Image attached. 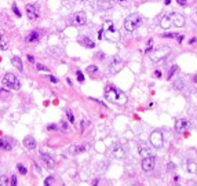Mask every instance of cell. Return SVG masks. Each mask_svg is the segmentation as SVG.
Returning <instances> with one entry per match:
<instances>
[{"label":"cell","mask_w":197,"mask_h":186,"mask_svg":"<svg viewBox=\"0 0 197 186\" xmlns=\"http://www.w3.org/2000/svg\"><path fill=\"white\" fill-rule=\"evenodd\" d=\"M86 125H87V121H86V120H83V121L80 123V130H81V131H84V128H86Z\"/></svg>","instance_id":"60d3db41"},{"label":"cell","mask_w":197,"mask_h":186,"mask_svg":"<svg viewBox=\"0 0 197 186\" xmlns=\"http://www.w3.org/2000/svg\"><path fill=\"white\" fill-rule=\"evenodd\" d=\"M193 80H194V81L197 83V76H194V77H193Z\"/></svg>","instance_id":"11a10c76"},{"label":"cell","mask_w":197,"mask_h":186,"mask_svg":"<svg viewBox=\"0 0 197 186\" xmlns=\"http://www.w3.org/2000/svg\"><path fill=\"white\" fill-rule=\"evenodd\" d=\"M3 84L11 88V90H19L21 88V80L14 73H6L3 77Z\"/></svg>","instance_id":"277c9868"},{"label":"cell","mask_w":197,"mask_h":186,"mask_svg":"<svg viewBox=\"0 0 197 186\" xmlns=\"http://www.w3.org/2000/svg\"><path fill=\"white\" fill-rule=\"evenodd\" d=\"M66 116H68V120H69V123L75 124V115H73V112H72L71 109H68V110H66Z\"/></svg>","instance_id":"f546056e"},{"label":"cell","mask_w":197,"mask_h":186,"mask_svg":"<svg viewBox=\"0 0 197 186\" xmlns=\"http://www.w3.org/2000/svg\"><path fill=\"white\" fill-rule=\"evenodd\" d=\"M98 39H99V40L103 39V29H102V28H101V29H99V32H98Z\"/></svg>","instance_id":"7bdbcfd3"},{"label":"cell","mask_w":197,"mask_h":186,"mask_svg":"<svg viewBox=\"0 0 197 186\" xmlns=\"http://www.w3.org/2000/svg\"><path fill=\"white\" fill-rule=\"evenodd\" d=\"M37 69L40 70V72H48V68H46V66H43V65H37Z\"/></svg>","instance_id":"b9f144b4"},{"label":"cell","mask_w":197,"mask_h":186,"mask_svg":"<svg viewBox=\"0 0 197 186\" xmlns=\"http://www.w3.org/2000/svg\"><path fill=\"white\" fill-rule=\"evenodd\" d=\"M11 65H13L14 68H17L19 72L24 70V63H22V59H21L19 57H13V58H11Z\"/></svg>","instance_id":"44dd1931"},{"label":"cell","mask_w":197,"mask_h":186,"mask_svg":"<svg viewBox=\"0 0 197 186\" xmlns=\"http://www.w3.org/2000/svg\"><path fill=\"white\" fill-rule=\"evenodd\" d=\"M26 15L31 21H35L40 17V8L37 4H26Z\"/></svg>","instance_id":"ba28073f"},{"label":"cell","mask_w":197,"mask_h":186,"mask_svg":"<svg viewBox=\"0 0 197 186\" xmlns=\"http://www.w3.org/2000/svg\"><path fill=\"white\" fill-rule=\"evenodd\" d=\"M44 185H46V186L55 185V178H54V177H48V178H46V181H44Z\"/></svg>","instance_id":"4dcf8cb0"},{"label":"cell","mask_w":197,"mask_h":186,"mask_svg":"<svg viewBox=\"0 0 197 186\" xmlns=\"http://www.w3.org/2000/svg\"><path fill=\"white\" fill-rule=\"evenodd\" d=\"M179 181V177H174V182H178Z\"/></svg>","instance_id":"816d5d0a"},{"label":"cell","mask_w":197,"mask_h":186,"mask_svg":"<svg viewBox=\"0 0 197 186\" xmlns=\"http://www.w3.org/2000/svg\"><path fill=\"white\" fill-rule=\"evenodd\" d=\"M98 182H99L98 179H94V181H93V185H98Z\"/></svg>","instance_id":"f907efd6"},{"label":"cell","mask_w":197,"mask_h":186,"mask_svg":"<svg viewBox=\"0 0 197 186\" xmlns=\"http://www.w3.org/2000/svg\"><path fill=\"white\" fill-rule=\"evenodd\" d=\"M76 1H81V3H84V1H86V0H76Z\"/></svg>","instance_id":"9f6ffc18"},{"label":"cell","mask_w":197,"mask_h":186,"mask_svg":"<svg viewBox=\"0 0 197 186\" xmlns=\"http://www.w3.org/2000/svg\"><path fill=\"white\" fill-rule=\"evenodd\" d=\"M61 128H62L63 132H66L68 131V123L66 121H61Z\"/></svg>","instance_id":"ab89813d"},{"label":"cell","mask_w":197,"mask_h":186,"mask_svg":"<svg viewBox=\"0 0 197 186\" xmlns=\"http://www.w3.org/2000/svg\"><path fill=\"white\" fill-rule=\"evenodd\" d=\"M0 50H3V51L8 50V40L6 39L4 35H0Z\"/></svg>","instance_id":"603a6c76"},{"label":"cell","mask_w":197,"mask_h":186,"mask_svg":"<svg viewBox=\"0 0 197 186\" xmlns=\"http://www.w3.org/2000/svg\"><path fill=\"white\" fill-rule=\"evenodd\" d=\"M81 43H83L86 47H88V48H94L95 47V43L90 39V37H83V39H81Z\"/></svg>","instance_id":"cb8c5ba5"},{"label":"cell","mask_w":197,"mask_h":186,"mask_svg":"<svg viewBox=\"0 0 197 186\" xmlns=\"http://www.w3.org/2000/svg\"><path fill=\"white\" fill-rule=\"evenodd\" d=\"M17 168H18V171H19V174H22V175H26L28 174V170H26V167H25L24 164H17Z\"/></svg>","instance_id":"f1b7e54d"},{"label":"cell","mask_w":197,"mask_h":186,"mask_svg":"<svg viewBox=\"0 0 197 186\" xmlns=\"http://www.w3.org/2000/svg\"><path fill=\"white\" fill-rule=\"evenodd\" d=\"M170 17V19H171V23H172L174 26H176V28H182L183 25H185V18L179 14H176V13H170L168 14Z\"/></svg>","instance_id":"8fae6325"},{"label":"cell","mask_w":197,"mask_h":186,"mask_svg":"<svg viewBox=\"0 0 197 186\" xmlns=\"http://www.w3.org/2000/svg\"><path fill=\"white\" fill-rule=\"evenodd\" d=\"M152 48H153V39H149V40H148V47H146L145 53H146V54H149L150 51H152Z\"/></svg>","instance_id":"836d02e7"},{"label":"cell","mask_w":197,"mask_h":186,"mask_svg":"<svg viewBox=\"0 0 197 186\" xmlns=\"http://www.w3.org/2000/svg\"><path fill=\"white\" fill-rule=\"evenodd\" d=\"M47 79L50 80V81H51V83H55V84H57V83H59V80H58L55 76H51V75H48Z\"/></svg>","instance_id":"74e56055"},{"label":"cell","mask_w":197,"mask_h":186,"mask_svg":"<svg viewBox=\"0 0 197 186\" xmlns=\"http://www.w3.org/2000/svg\"><path fill=\"white\" fill-rule=\"evenodd\" d=\"M24 146L26 149H29V150H33V149H36V141L33 137H26L24 139Z\"/></svg>","instance_id":"d6986e66"},{"label":"cell","mask_w":197,"mask_h":186,"mask_svg":"<svg viewBox=\"0 0 197 186\" xmlns=\"http://www.w3.org/2000/svg\"><path fill=\"white\" fill-rule=\"evenodd\" d=\"M87 149H90V145H88V143H83V145H72V146L69 147V153H72V155H79V153L84 152V150H87Z\"/></svg>","instance_id":"2e32d148"},{"label":"cell","mask_w":197,"mask_h":186,"mask_svg":"<svg viewBox=\"0 0 197 186\" xmlns=\"http://www.w3.org/2000/svg\"><path fill=\"white\" fill-rule=\"evenodd\" d=\"M0 95H3V97H7L8 93H6V91H4L3 88H0Z\"/></svg>","instance_id":"7dc6e473"},{"label":"cell","mask_w":197,"mask_h":186,"mask_svg":"<svg viewBox=\"0 0 197 186\" xmlns=\"http://www.w3.org/2000/svg\"><path fill=\"white\" fill-rule=\"evenodd\" d=\"M174 88H176V90H182V88H183V81H182L181 79H178V80L174 83Z\"/></svg>","instance_id":"1f68e13d"},{"label":"cell","mask_w":197,"mask_h":186,"mask_svg":"<svg viewBox=\"0 0 197 186\" xmlns=\"http://www.w3.org/2000/svg\"><path fill=\"white\" fill-rule=\"evenodd\" d=\"M154 164H156V160L153 156H148V157H142V163H141V167L143 171H152L154 168Z\"/></svg>","instance_id":"9c48e42d"},{"label":"cell","mask_w":197,"mask_h":186,"mask_svg":"<svg viewBox=\"0 0 197 186\" xmlns=\"http://www.w3.org/2000/svg\"><path fill=\"white\" fill-rule=\"evenodd\" d=\"M97 57H98V58H101V59H102V58H103V53H98V54H97Z\"/></svg>","instance_id":"c3c4849f"},{"label":"cell","mask_w":197,"mask_h":186,"mask_svg":"<svg viewBox=\"0 0 197 186\" xmlns=\"http://www.w3.org/2000/svg\"><path fill=\"white\" fill-rule=\"evenodd\" d=\"M0 185H3V186L10 185V178H8L7 175H1L0 177Z\"/></svg>","instance_id":"4316f807"},{"label":"cell","mask_w":197,"mask_h":186,"mask_svg":"<svg viewBox=\"0 0 197 186\" xmlns=\"http://www.w3.org/2000/svg\"><path fill=\"white\" fill-rule=\"evenodd\" d=\"M160 26L163 28V29H170L171 26H172V23H171V19H170V17L166 15L161 18V21H160Z\"/></svg>","instance_id":"7402d4cb"},{"label":"cell","mask_w":197,"mask_h":186,"mask_svg":"<svg viewBox=\"0 0 197 186\" xmlns=\"http://www.w3.org/2000/svg\"><path fill=\"white\" fill-rule=\"evenodd\" d=\"M188 171H189L190 174H196V172H197V164L189 163V164H188Z\"/></svg>","instance_id":"83f0119b"},{"label":"cell","mask_w":197,"mask_h":186,"mask_svg":"<svg viewBox=\"0 0 197 186\" xmlns=\"http://www.w3.org/2000/svg\"><path fill=\"white\" fill-rule=\"evenodd\" d=\"M87 73L88 75H95L97 72H98V66H95V65H90V66H87Z\"/></svg>","instance_id":"484cf974"},{"label":"cell","mask_w":197,"mask_h":186,"mask_svg":"<svg viewBox=\"0 0 197 186\" xmlns=\"http://www.w3.org/2000/svg\"><path fill=\"white\" fill-rule=\"evenodd\" d=\"M13 11H14V14H15L17 17L22 15V14H21V11H19V8H18V6H17V3H13Z\"/></svg>","instance_id":"e575fe53"},{"label":"cell","mask_w":197,"mask_h":186,"mask_svg":"<svg viewBox=\"0 0 197 186\" xmlns=\"http://www.w3.org/2000/svg\"><path fill=\"white\" fill-rule=\"evenodd\" d=\"M186 1H188V0H176V3H178L179 6H185V4H186Z\"/></svg>","instance_id":"ee69618b"},{"label":"cell","mask_w":197,"mask_h":186,"mask_svg":"<svg viewBox=\"0 0 197 186\" xmlns=\"http://www.w3.org/2000/svg\"><path fill=\"white\" fill-rule=\"evenodd\" d=\"M26 57H28V61L29 62H35V57H33V55L29 54V55H26Z\"/></svg>","instance_id":"f6af8a7d"},{"label":"cell","mask_w":197,"mask_h":186,"mask_svg":"<svg viewBox=\"0 0 197 186\" xmlns=\"http://www.w3.org/2000/svg\"><path fill=\"white\" fill-rule=\"evenodd\" d=\"M163 37H167V39H178V33H164V35H161Z\"/></svg>","instance_id":"d6a6232c"},{"label":"cell","mask_w":197,"mask_h":186,"mask_svg":"<svg viewBox=\"0 0 197 186\" xmlns=\"http://www.w3.org/2000/svg\"><path fill=\"white\" fill-rule=\"evenodd\" d=\"M178 65H174V66H171V69H170V72H168V75H167V80H171L172 79V76L178 72Z\"/></svg>","instance_id":"d4e9b609"},{"label":"cell","mask_w":197,"mask_h":186,"mask_svg":"<svg viewBox=\"0 0 197 186\" xmlns=\"http://www.w3.org/2000/svg\"><path fill=\"white\" fill-rule=\"evenodd\" d=\"M105 98L108 101L118 103V105H126L127 103V95L121 90H118L113 85H108L105 88Z\"/></svg>","instance_id":"6da1fadb"},{"label":"cell","mask_w":197,"mask_h":186,"mask_svg":"<svg viewBox=\"0 0 197 186\" xmlns=\"http://www.w3.org/2000/svg\"><path fill=\"white\" fill-rule=\"evenodd\" d=\"M123 68V61L118 58L117 55H114V57H112L109 62H108V70L110 72L112 75H116L118 73L120 70Z\"/></svg>","instance_id":"5b68a950"},{"label":"cell","mask_w":197,"mask_h":186,"mask_svg":"<svg viewBox=\"0 0 197 186\" xmlns=\"http://www.w3.org/2000/svg\"><path fill=\"white\" fill-rule=\"evenodd\" d=\"M112 156L113 157H116V159H124L126 157V150H124V147L121 146V145H114V146L112 147Z\"/></svg>","instance_id":"9a60e30c"},{"label":"cell","mask_w":197,"mask_h":186,"mask_svg":"<svg viewBox=\"0 0 197 186\" xmlns=\"http://www.w3.org/2000/svg\"><path fill=\"white\" fill-rule=\"evenodd\" d=\"M57 128H58V127H57L55 124H48V125H47L48 131H57Z\"/></svg>","instance_id":"f35d334b"},{"label":"cell","mask_w":197,"mask_h":186,"mask_svg":"<svg viewBox=\"0 0 197 186\" xmlns=\"http://www.w3.org/2000/svg\"><path fill=\"white\" fill-rule=\"evenodd\" d=\"M87 22V15L83 13V11H79L73 15V25L76 26H83L84 23Z\"/></svg>","instance_id":"4fadbf2b"},{"label":"cell","mask_w":197,"mask_h":186,"mask_svg":"<svg viewBox=\"0 0 197 186\" xmlns=\"http://www.w3.org/2000/svg\"><path fill=\"white\" fill-rule=\"evenodd\" d=\"M14 143H15L14 139L10 138V137H3V138H0V149L4 150V152L11 150V149L14 147Z\"/></svg>","instance_id":"30bf717a"},{"label":"cell","mask_w":197,"mask_h":186,"mask_svg":"<svg viewBox=\"0 0 197 186\" xmlns=\"http://www.w3.org/2000/svg\"><path fill=\"white\" fill-rule=\"evenodd\" d=\"M154 75H156L157 77H160V76H161V73H160V70H156V73H154Z\"/></svg>","instance_id":"681fc988"},{"label":"cell","mask_w":197,"mask_h":186,"mask_svg":"<svg viewBox=\"0 0 197 186\" xmlns=\"http://www.w3.org/2000/svg\"><path fill=\"white\" fill-rule=\"evenodd\" d=\"M76 76H77V80H79L80 83L84 81V75L81 73V70H77V72H76Z\"/></svg>","instance_id":"d590c367"},{"label":"cell","mask_w":197,"mask_h":186,"mask_svg":"<svg viewBox=\"0 0 197 186\" xmlns=\"http://www.w3.org/2000/svg\"><path fill=\"white\" fill-rule=\"evenodd\" d=\"M163 142H164V138H163V134L158 130H154V131L150 134V143L153 145V147L156 149H160L163 146Z\"/></svg>","instance_id":"52a82bcc"},{"label":"cell","mask_w":197,"mask_h":186,"mask_svg":"<svg viewBox=\"0 0 197 186\" xmlns=\"http://www.w3.org/2000/svg\"><path fill=\"white\" fill-rule=\"evenodd\" d=\"M120 3H126V1H128V0H118Z\"/></svg>","instance_id":"db71d44e"},{"label":"cell","mask_w":197,"mask_h":186,"mask_svg":"<svg viewBox=\"0 0 197 186\" xmlns=\"http://www.w3.org/2000/svg\"><path fill=\"white\" fill-rule=\"evenodd\" d=\"M112 7H113L112 0H98V1L95 3V8H97V10H101V11L110 10Z\"/></svg>","instance_id":"5bb4252c"},{"label":"cell","mask_w":197,"mask_h":186,"mask_svg":"<svg viewBox=\"0 0 197 186\" xmlns=\"http://www.w3.org/2000/svg\"><path fill=\"white\" fill-rule=\"evenodd\" d=\"M103 29V37L108 40H110V41H117L120 39V33L118 31L114 28V25L112 21H106L105 25L102 26Z\"/></svg>","instance_id":"3957f363"},{"label":"cell","mask_w":197,"mask_h":186,"mask_svg":"<svg viewBox=\"0 0 197 186\" xmlns=\"http://www.w3.org/2000/svg\"><path fill=\"white\" fill-rule=\"evenodd\" d=\"M170 53V48L168 47H163V48H156L152 51L150 54V59L153 62H160L164 57H167V54Z\"/></svg>","instance_id":"8992f818"},{"label":"cell","mask_w":197,"mask_h":186,"mask_svg":"<svg viewBox=\"0 0 197 186\" xmlns=\"http://www.w3.org/2000/svg\"><path fill=\"white\" fill-rule=\"evenodd\" d=\"M18 183V181H17V175H11V178H10V185L15 186Z\"/></svg>","instance_id":"8d00e7d4"},{"label":"cell","mask_w":197,"mask_h":186,"mask_svg":"<svg viewBox=\"0 0 197 186\" xmlns=\"http://www.w3.org/2000/svg\"><path fill=\"white\" fill-rule=\"evenodd\" d=\"M40 156H41V160L44 161V164H46V167H47L48 170H53L55 167V161H54V159L51 156L46 155V153H41Z\"/></svg>","instance_id":"e0dca14e"},{"label":"cell","mask_w":197,"mask_h":186,"mask_svg":"<svg viewBox=\"0 0 197 186\" xmlns=\"http://www.w3.org/2000/svg\"><path fill=\"white\" fill-rule=\"evenodd\" d=\"M142 23H143L142 15L138 14V13H134V14H131V15H128L126 18V21H124V28H126V31H128V32H134L136 28L141 26Z\"/></svg>","instance_id":"7a4b0ae2"},{"label":"cell","mask_w":197,"mask_h":186,"mask_svg":"<svg viewBox=\"0 0 197 186\" xmlns=\"http://www.w3.org/2000/svg\"><path fill=\"white\" fill-rule=\"evenodd\" d=\"M188 128H189V121L186 119H179V120L175 121V131L176 132L182 134V132L186 131Z\"/></svg>","instance_id":"7c38bea8"},{"label":"cell","mask_w":197,"mask_h":186,"mask_svg":"<svg viewBox=\"0 0 197 186\" xmlns=\"http://www.w3.org/2000/svg\"><path fill=\"white\" fill-rule=\"evenodd\" d=\"M26 43H37L40 40V32L39 31H33L26 36Z\"/></svg>","instance_id":"ac0fdd59"},{"label":"cell","mask_w":197,"mask_h":186,"mask_svg":"<svg viewBox=\"0 0 197 186\" xmlns=\"http://www.w3.org/2000/svg\"><path fill=\"white\" fill-rule=\"evenodd\" d=\"M138 153L142 156V157H148V156H152V152L148 146H145V143H139L138 145Z\"/></svg>","instance_id":"ffe728a7"},{"label":"cell","mask_w":197,"mask_h":186,"mask_svg":"<svg viewBox=\"0 0 197 186\" xmlns=\"http://www.w3.org/2000/svg\"><path fill=\"white\" fill-rule=\"evenodd\" d=\"M164 3H166V4H170V3H171V0H164Z\"/></svg>","instance_id":"f5cc1de1"},{"label":"cell","mask_w":197,"mask_h":186,"mask_svg":"<svg viewBox=\"0 0 197 186\" xmlns=\"http://www.w3.org/2000/svg\"><path fill=\"white\" fill-rule=\"evenodd\" d=\"M167 167H168V171H172L174 168H175V167H174V164H172V163H168V164H167Z\"/></svg>","instance_id":"bcb514c9"}]
</instances>
